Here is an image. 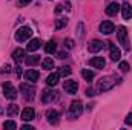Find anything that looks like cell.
Returning a JSON list of instances; mask_svg holds the SVG:
<instances>
[{
    "mask_svg": "<svg viewBox=\"0 0 132 130\" xmlns=\"http://www.w3.org/2000/svg\"><path fill=\"white\" fill-rule=\"evenodd\" d=\"M115 83H120V80L115 77H103V78H100L97 87H98L100 92H108L115 86Z\"/></svg>",
    "mask_w": 132,
    "mask_h": 130,
    "instance_id": "6da1fadb",
    "label": "cell"
},
{
    "mask_svg": "<svg viewBox=\"0 0 132 130\" xmlns=\"http://www.w3.org/2000/svg\"><path fill=\"white\" fill-rule=\"evenodd\" d=\"M117 38H118V43L125 48V51H131V41H129V37H128V29L125 26H120L117 29Z\"/></svg>",
    "mask_w": 132,
    "mask_h": 130,
    "instance_id": "7a4b0ae2",
    "label": "cell"
},
{
    "mask_svg": "<svg viewBox=\"0 0 132 130\" xmlns=\"http://www.w3.org/2000/svg\"><path fill=\"white\" fill-rule=\"evenodd\" d=\"M81 112H83V104H81V101H72V104H71V107H69V112H68V116H69L71 119H75V118H78V116L81 115Z\"/></svg>",
    "mask_w": 132,
    "mask_h": 130,
    "instance_id": "3957f363",
    "label": "cell"
},
{
    "mask_svg": "<svg viewBox=\"0 0 132 130\" xmlns=\"http://www.w3.org/2000/svg\"><path fill=\"white\" fill-rule=\"evenodd\" d=\"M31 35H32V29H31L29 26H22V28H19L17 32H15V40L22 43V41L29 40Z\"/></svg>",
    "mask_w": 132,
    "mask_h": 130,
    "instance_id": "277c9868",
    "label": "cell"
},
{
    "mask_svg": "<svg viewBox=\"0 0 132 130\" xmlns=\"http://www.w3.org/2000/svg\"><path fill=\"white\" fill-rule=\"evenodd\" d=\"M20 94H23L26 99H32L34 94H35V86L34 84H29V83L20 84Z\"/></svg>",
    "mask_w": 132,
    "mask_h": 130,
    "instance_id": "5b68a950",
    "label": "cell"
},
{
    "mask_svg": "<svg viewBox=\"0 0 132 130\" xmlns=\"http://www.w3.org/2000/svg\"><path fill=\"white\" fill-rule=\"evenodd\" d=\"M57 98H59V92H55V90H52V89H45V90L42 92V103H45V104L52 103V101H55Z\"/></svg>",
    "mask_w": 132,
    "mask_h": 130,
    "instance_id": "8992f818",
    "label": "cell"
},
{
    "mask_svg": "<svg viewBox=\"0 0 132 130\" xmlns=\"http://www.w3.org/2000/svg\"><path fill=\"white\" fill-rule=\"evenodd\" d=\"M3 94H5V98H8V99H15L17 98V89L9 81H6V83H3Z\"/></svg>",
    "mask_w": 132,
    "mask_h": 130,
    "instance_id": "52a82bcc",
    "label": "cell"
},
{
    "mask_svg": "<svg viewBox=\"0 0 132 130\" xmlns=\"http://www.w3.org/2000/svg\"><path fill=\"white\" fill-rule=\"evenodd\" d=\"M63 89L66 90V94L74 95L78 90V83L74 81V80H68V81H65V84H63Z\"/></svg>",
    "mask_w": 132,
    "mask_h": 130,
    "instance_id": "ba28073f",
    "label": "cell"
},
{
    "mask_svg": "<svg viewBox=\"0 0 132 130\" xmlns=\"http://www.w3.org/2000/svg\"><path fill=\"white\" fill-rule=\"evenodd\" d=\"M100 31L104 34V35H109V34L114 32V23L109 22V20H104L100 23Z\"/></svg>",
    "mask_w": 132,
    "mask_h": 130,
    "instance_id": "9c48e42d",
    "label": "cell"
},
{
    "mask_svg": "<svg viewBox=\"0 0 132 130\" xmlns=\"http://www.w3.org/2000/svg\"><path fill=\"white\" fill-rule=\"evenodd\" d=\"M46 118H48V123H49V124H59V118H60V115H59L57 110L51 109V110L46 112Z\"/></svg>",
    "mask_w": 132,
    "mask_h": 130,
    "instance_id": "30bf717a",
    "label": "cell"
},
{
    "mask_svg": "<svg viewBox=\"0 0 132 130\" xmlns=\"http://www.w3.org/2000/svg\"><path fill=\"white\" fill-rule=\"evenodd\" d=\"M109 54H111V60H112V61H118L120 57H121L120 49H118L115 44H112V43H109Z\"/></svg>",
    "mask_w": 132,
    "mask_h": 130,
    "instance_id": "8fae6325",
    "label": "cell"
},
{
    "mask_svg": "<svg viewBox=\"0 0 132 130\" xmlns=\"http://www.w3.org/2000/svg\"><path fill=\"white\" fill-rule=\"evenodd\" d=\"M34 118H35V110H34L32 107L23 109V112H22V119L23 121H32Z\"/></svg>",
    "mask_w": 132,
    "mask_h": 130,
    "instance_id": "7c38bea8",
    "label": "cell"
},
{
    "mask_svg": "<svg viewBox=\"0 0 132 130\" xmlns=\"http://www.w3.org/2000/svg\"><path fill=\"white\" fill-rule=\"evenodd\" d=\"M23 77H25V80H26V81H31V83H35V81L38 80L40 73H38L37 70H34V69H29V70H26V72L23 73Z\"/></svg>",
    "mask_w": 132,
    "mask_h": 130,
    "instance_id": "4fadbf2b",
    "label": "cell"
},
{
    "mask_svg": "<svg viewBox=\"0 0 132 130\" xmlns=\"http://www.w3.org/2000/svg\"><path fill=\"white\" fill-rule=\"evenodd\" d=\"M103 46H104L103 41H100V40H92V41L89 43V46H88V51H89V52H98V51L103 49Z\"/></svg>",
    "mask_w": 132,
    "mask_h": 130,
    "instance_id": "5bb4252c",
    "label": "cell"
},
{
    "mask_svg": "<svg viewBox=\"0 0 132 130\" xmlns=\"http://www.w3.org/2000/svg\"><path fill=\"white\" fill-rule=\"evenodd\" d=\"M89 64L92 66V67H95V69H103L104 64H106V61H104L103 57H94V58L89 60Z\"/></svg>",
    "mask_w": 132,
    "mask_h": 130,
    "instance_id": "9a60e30c",
    "label": "cell"
},
{
    "mask_svg": "<svg viewBox=\"0 0 132 130\" xmlns=\"http://www.w3.org/2000/svg\"><path fill=\"white\" fill-rule=\"evenodd\" d=\"M120 9H121V6L118 3H109L108 8H106V14L108 15H117Z\"/></svg>",
    "mask_w": 132,
    "mask_h": 130,
    "instance_id": "2e32d148",
    "label": "cell"
},
{
    "mask_svg": "<svg viewBox=\"0 0 132 130\" xmlns=\"http://www.w3.org/2000/svg\"><path fill=\"white\" fill-rule=\"evenodd\" d=\"M121 14H123V18H125V20L132 18V6L129 3H125V5L121 6Z\"/></svg>",
    "mask_w": 132,
    "mask_h": 130,
    "instance_id": "e0dca14e",
    "label": "cell"
},
{
    "mask_svg": "<svg viewBox=\"0 0 132 130\" xmlns=\"http://www.w3.org/2000/svg\"><path fill=\"white\" fill-rule=\"evenodd\" d=\"M25 57H26V52H25L23 49H20V48H19V49H15V51L12 52V58H14L17 63L23 61V60H25Z\"/></svg>",
    "mask_w": 132,
    "mask_h": 130,
    "instance_id": "ac0fdd59",
    "label": "cell"
},
{
    "mask_svg": "<svg viewBox=\"0 0 132 130\" xmlns=\"http://www.w3.org/2000/svg\"><path fill=\"white\" fill-rule=\"evenodd\" d=\"M59 80H60V73H51V75H48L46 83H48V86H57Z\"/></svg>",
    "mask_w": 132,
    "mask_h": 130,
    "instance_id": "d6986e66",
    "label": "cell"
},
{
    "mask_svg": "<svg viewBox=\"0 0 132 130\" xmlns=\"http://www.w3.org/2000/svg\"><path fill=\"white\" fill-rule=\"evenodd\" d=\"M40 46H42V41H40L38 38H32V40L29 41V44H28V51H29V52H34V51H37Z\"/></svg>",
    "mask_w": 132,
    "mask_h": 130,
    "instance_id": "ffe728a7",
    "label": "cell"
},
{
    "mask_svg": "<svg viewBox=\"0 0 132 130\" xmlns=\"http://www.w3.org/2000/svg\"><path fill=\"white\" fill-rule=\"evenodd\" d=\"M6 113H8V116H15L19 113V106L17 104H9L8 109H6Z\"/></svg>",
    "mask_w": 132,
    "mask_h": 130,
    "instance_id": "44dd1931",
    "label": "cell"
},
{
    "mask_svg": "<svg viewBox=\"0 0 132 130\" xmlns=\"http://www.w3.org/2000/svg\"><path fill=\"white\" fill-rule=\"evenodd\" d=\"M42 67H43V69H46V70L54 69V60H51L49 57L43 58V61H42Z\"/></svg>",
    "mask_w": 132,
    "mask_h": 130,
    "instance_id": "7402d4cb",
    "label": "cell"
},
{
    "mask_svg": "<svg viewBox=\"0 0 132 130\" xmlns=\"http://www.w3.org/2000/svg\"><path fill=\"white\" fill-rule=\"evenodd\" d=\"M55 49H57V44H55V41H54V40H49V41L46 43V46H45V51H46L48 54L55 52Z\"/></svg>",
    "mask_w": 132,
    "mask_h": 130,
    "instance_id": "603a6c76",
    "label": "cell"
},
{
    "mask_svg": "<svg viewBox=\"0 0 132 130\" xmlns=\"http://www.w3.org/2000/svg\"><path fill=\"white\" fill-rule=\"evenodd\" d=\"M81 77H83L86 81H92L95 75H94L92 70H89V69H83V70H81Z\"/></svg>",
    "mask_w": 132,
    "mask_h": 130,
    "instance_id": "cb8c5ba5",
    "label": "cell"
},
{
    "mask_svg": "<svg viewBox=\"0 0 132 130\" xmlns=\"http://www.w3.org/2000/svg\"><path fill=\"white\" fill-rule=\"evenodd\" d=\"M25 61H26L28 66H34V64H37V63L40 61V57H38V55H31V57L25 58Z\"/></svg>",
    "mask_w": 132,
    "mask_h": 130,
    "instance_id": "d4e9b609",
    "label": "cell"
},
{
    "mask_svg": "<svg viewBox=\"0 0 132 130\" xmlns=\"http://www.w3.org/2000/svg\"><path fill=\"white\" fill-rule=\"evenodd\" d=\"M71 72H72V70H71V67H69V66H62V67H60V70H59V73H60L62 77H69V75H71Z\"/></svg>",
    "mask_w": 132,
    "mask_h": 130,
    "instance_id": "484cf974",
    "label": "cell"
},
{
    "mask_svg": "<svg viewBox=\"0 0 132 130\" xmlns=\"http://www.w3.org/2000/svg\"><path fill=\"white\" fill-rule=\"evenodd\" d=\"M66 25H68V20H66V18H59V20H55V29H62V28H65Z\"/></svg>",
    "mask_w": 132,
    "mask_h": 130,
    "instance_id": "4316f807",
    "label": "cell"
},
{
    "mask_svg": "<svg viewBox=\"0 0 132 130\" xmlns=\"http://www.w3.org/2000/svg\"><path fill=\"white\" fill-rule=\"evenodd\" d=\"M118 69H120L121 72H129L131 66H129V63H128V61H121V63H120V66H118Z\"/></svg>",
    "mask_w": 132,
    "mask_h": 130,
    "instance_id": "83f0119b",
    "label": "cell"
},
{
    "mask_svg": "<svg viewBox=\"0 0 132 130\" xmlns=\"http://www.w3.org/2000/svg\"><path fill=\"white\" fill-rule=\"evenodd\" d=\"M3 127H5V129H9V130H12V129H17V124H15L14 121H5V124H3Z\"/></svg>",
    "mask_w": 132,
    "mask_h": 130,
    "instance_id": "f1b7e54d",
    "label": "cell"
},
{
    "mask_svg": "<svg viewBox=\"0 0 132 130\" xmlns=\"http://www.w3.org/2000/svg\"><path fill=\"white\" fill-rule=\"evenodd\" d=\"M65 46L68 48V49H72V48H74V41H72L71 38H66L65 40Z\"/></svg>",
    "mask_w": 132,
    "mask_h": 130,
    "instance_id": "f546056e",
    "label": "cell"
},
{
    "mask_svg": "<svg viewBox=\"0 0 132 130\" xmlns=\"http://www.w3.org/2000/svg\"><path fill=\"white\" fill-rule=\"evenodd\" d=\"M32 0H19V6H26V5H29Z\"/></svg>",
    "mask_w": 132,
    "mask_h": 130,
    "instance_id": "4dcf8cb0",
    "label": "cell"
},
{
    "mask_svg": "<svg viewBox=\"0 0 132 130\" xmlns=\"http://www.w3.org/2000/svg\"><path fill=\"white\" fill-rule=\"evenodd\" d=\"M9 70H11V66H9V64H5V66H3V69H2V72H3V73H8Z\"/></svg>",
    "mask_w": 132,
    "mask_h": 130,
    "instance_id": "1f68e13d",
    "label": "cell"
},
{
    "mask_svg": "<svg viewBox=\"0 0 132 130\" xmlns=\"http://www.w3.org/2000/svg\"><path fill=\"white\" fill-rule=\"evenodd\" d=\"M69 55H68V52H59V58H62V60H65V58H68Z\"/></svg>",
    "mask_w": 132,
    "mask_h": 130,
    "instance_id": "d6a6232c",
    "label": "cell"
},
{
    "mask_svg": "<svg viewBox=\"0 0 132 130\" xmlns=\"http://www.w3.org/2000/svg\"><path fill=\"white\" fill-rule=\"evenodd\" d=\"M86 95H88V97H94V95H95V90H94V89H88V90H86Z\"/></svg>",
    "mask_w": 132,
    "mask_h": 130,
    "instance_id": "836d02e7",
    "label": "cell"
},
{
    "mask_svg": "<svg viewBox=\"0 0 132 130\" xmlns=\"http://www.w3.org/2000/svg\"><path fill=\"white\" fill-rule=\"evenodd\" d=\"M126 124H129V126H132V113H129V115L126 116Z\"/></svg>",
    "mask_w": 132,
    "mask_h": 130,
    "instance_id": "e575fe53",
    "label": "cell"
},
{
    "mask_svg": "<svg viewBox=\"0 0 132 130\" xmlns=\"http://www.w3.org/2000/svg\"><path fill=\"white\" fill-rule=\"evenodd\" d=\"M62 11H63V6H62V5H57V6H55V14H60Z\"/></svg>",
    "mask_w": 132,
    "mask_h": 130,
    "instance_id": "d590c367",
    "label": "cell"
},
{
    "mask_svg": "<svg viewBox=\"0 0 132 130\" xmlns=\"http://www.w3.org/2000/svg\"><path fill=\"white\" fill-rule=\"evenodd\" d=\"M14 72H15V75H17V77H20V75H22V69H20L19 66H17L15 69H14Z\"/></svg>",
    "mask_w": 132,
    "mask_h": 130,
    "instance_id": "8d00e7d4",
    "label": "cell"
},
{
    "mask_svg": "<svg viewBox=\"0 0 132 130\" xmlns=\"http://www.w3.org/2000/svg\"><path fill=\"white\" fill-rule=\"evenodd\" d=\"M22 129L23 130H34L32 126H28V124H25V126H22Z\"/></svg>",
    "mask_w": 132,
    "mask_h": 130,
    "instance_id": "74e56055",
    "label": "cell"
}]
</instances>
